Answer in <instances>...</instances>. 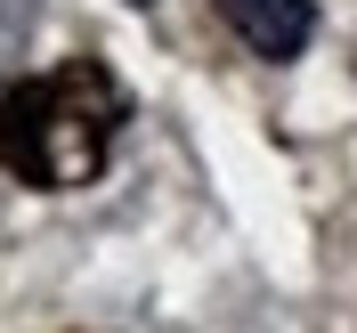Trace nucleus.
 Instances as JSON below:
<instances>
[{
  "mask_svg": "<svg viewBox=\"0 0 357 333\" xmlns=\"http://www.w3.org/2000/svg\"><path fill=\"white\" fill-rule=\"evenodd\" d=\"M227 33L252 49V57H268V66H284V57H301L317 33V0H220Z\"/></svg>",
  "mask_w": 357,
  "mask_h": 333,
  "instance_id": "obj_1",
  "label": "nucleus"
},
{
  "mask_svg": "<svg viewBox=\"0 0 357 333\" xmlns=\"http://www.w3.org/2000/svg\"><path fill=\"white\" fill-rule=\"evenodd\" d=\"M138 8H146V0H138Z\"/></svg>",
  "mask_w": 357,
  "mask_h": 333,
  "instance_id": "obj_2",
  "label": "nucleus"
}]
</instances>
